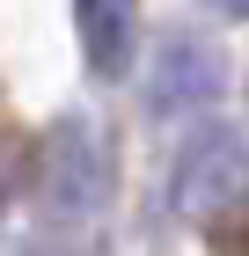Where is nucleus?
<instances>
[{
	"label": "nucleus",
	"instance_id": "obj_3",
	"mask_svg": "<svg viewBox=\"0 0 249 256\" xmlns=\"http://www.w3.org/2000/svg\"><path fill=\"white\" fill-rule=\"evenodd\" d=\"M74 30H81V59L96 80H125L132 66V0H74Z\"/></svg>",
	"mask_w": 249,
	"mask_h": 256
},
{
	"label": "nucleus",
	"instance_id": "obj_2",
	"mask_svg": "<svg viewBox=\"0 0 249 256\" xmlns=\"http://www.w3.org/2000/svg\"><path fill=\"white\" fill-rule=\"evenodd\" d=\"M220 88H227V66H220V52L198 44V37H169L161 52H154V66H147V110L154 118L212 110Z\"/></svg>",
	"mask_w": 249,
	"mask_h": 256
},
{
	"label": "nucleus",
	"instance_id": "obj_1",
	"mask_svg": "<svg viewBox=\"0 0 249 256\" xmlns=\"http://www.w3.org/2000/svg\"><path fill=\"white\" fill-rule=\"evenodd\" d=\"M242 190V139L227 132V124H205V132L183 139V154H176V176H169V205L176 212H220L227 198Z\"/></svg>",
	"mask_w": 249,
	"mask_h": 256
},
{
	"label": "nucleus",
	"instance_id": "obj_5",
	"mask_svg": "<svg viewBox=\"0 0 249 256\" xmlns=\"http://www.w3.org/2000/svg\"><path fill=\"white\" fill-rule=\"evenodd\" d=\"M205 8H220V15H234V22L249 15V0H205Z\"/></svg>",
	"mask_w": 249,
	"mask_h": 256
},
{
	"label": "nucleus",
	"instance_id": "obj_4",
	"mask_svg": "<svg viewBox=\"0 0 249 256\" xmlns=\"http://www.w3.org/2000/svg\"><path fill=\"white\" fill-rule=\"evenodd\" d=\"M52 198L74 205V212L103 198V154H96V139H88V124H66V146H59V168H52Z\"/></svg>",
	"mask_w": 249,
	"mask_h": 256
}]
</instances>
